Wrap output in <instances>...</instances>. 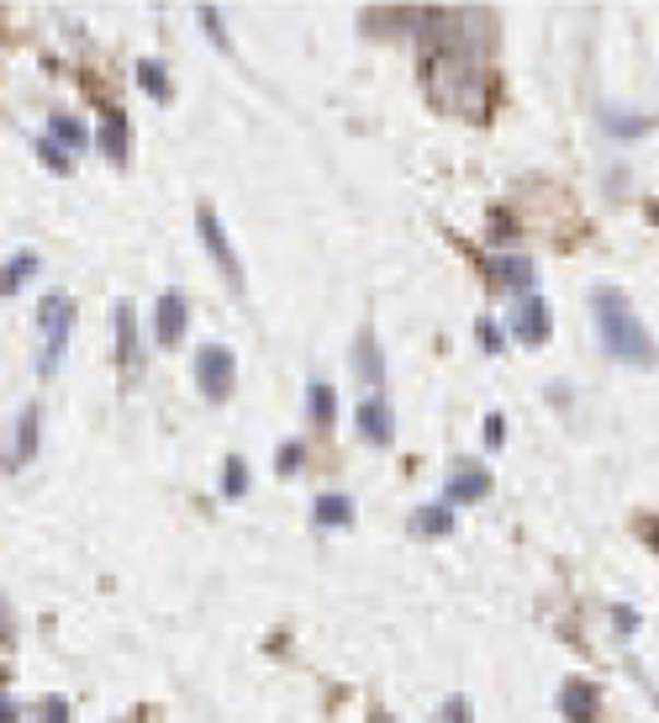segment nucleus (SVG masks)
Returning <instances> with one entry per match:
<instances>
[{
	"label": "nucleus",
	"mask_w": 659,
	"mask_h": 723,
	"mask_svg": "<svg viewBox=\"0 0 659 723\" xmlns=\"http://www.w3.org/2000/svg\"><path fill=\"white\" fill-rule=\"evenodd\" d=\"M597 708H601V697L591 681H565L560 687V713L569 723H597Z\"/></svg>",
	"instance_id": "obj_13"
},
{
	"label": "nucleus",
	"mask_w": 659,
	"mask_h": 723,
	"mask_svg": "<svg viewBox=\"0 0 659 723\" xmlns=\"http://www.w3.org/2000/svg\"><path fill=\"white\" fill-rule=\"evenodd\" d=\"M354 370H360V381L369 386V392L380 396V386H386V360H380V343H375V328H360V338H354Z\"/></svg>",
	"instance_id": "obj_12"
},
{
	"label": "nucleus",
	"mask_w": 659,
	"mask_h": 723,
	"mask_svg": "<svg viewBox=\"0 0 659 723\" xmlns=\"http://www.w3.org/2000/svg\"><path fill=\"white\" fill-rule=\"evenodd\" d=\"M591 323H597V338H601V349H607V360L633 364V370H655L659 364L655 333L644 328V317L633 312V302L617 285H597L591 291Z\"/></svg>",
	"instance_id": "obj_2"
},
{
	"label": "nucleus",
	"mask_w": 659,
	"mask_h": 723,
	"mask_svg": "<svg viewBox=\"0 0 659 723\" xmlns=\"http://www.w3.org/2000/svg\"><path fill=\"white\" fill-rule=\"evenodd\" d=\"M306 418L317 422V428H332L338 422V392H332L328 381H311L306 386Z\"/></svg>",
	"instance_id": "obj_16"
},
{
	"label": "nucleus",
	"mask_w": 659,
	"mask_h": 723,
	"mask_svg": "<svg viewBox=\"0 0 659 723\" xmlns=\"http://www.w3.org/2000/svg\"><path fill=\"white\" fill-rule=\"evenodd\" d=\"M22 719V713H16V702H11V697H0V723H16Z\"/></svg>",
	"instance_id": "obj_32"
},
{
	"label": "nucleus",
	"mask_w": 659,
	"mask_h": 723,
	"mask_svg": "<svg viewBox=\"0 0 659 723\" xmlns=\"http://www.w3.org/2000/svg\"><path fill=\"white\" fill-rule=\"evenodd\" d=\"M95 143L106 149L111 164H127V153H132V121L121 117L117 106H106V112H101V132H95Z\"/></svg>",
	"instance_id": "obj_11"
},
{
	"label": "nucleus",
	"mask_w": 659,
	"mask_h": 723,
	"mask_svg": "<svg viewBox=\"0 0 659 723\" xmlns=\"http://www.w3.org/2000/svg\"><path fill=\"white\" fill-rule=\"evenodd\" d=\"M48 138H54V143H59L63 153H69V149H85V143H91L85 121L69 117V112H48Z\"/></svg>",
	"instance_id": "obj_17"
},
{
	"label": "nucleus",
	"mask_w": 659,
	"mask_h": 723,
	"mask_svg": "<svg viewBox=\"0 0 659 723\" xmlns=\"http://www.w3.org/2000/svg\"><path fill=\"white\" fill-rule=\"evenodd\" d=\"M196 386H201L207 401H233V392H238V354L227 343H207L196 354Z\"/></svg>",
	"instance_id": "obj_4"
},
{
	"label": "nucleus",
	"mask_w": 659,
	"mask_h": 723,
	"mask_svg": "<svg viewBox=\"0 0 659 723\" xmlns=\"http://www.w3.org/2000/svg\"><path fill=\"white\" fill-rule=\"evenodd\" d=\"M412 528H417L422 539H444V534L454 528V508H449V502H438V508H422V513L412 517Z\"/></svg>",
	"instance_id": "obj_20"
},
{
	"label": "nucleus",
	"mask_w": 659,
	"mask_h": 723,
	"mask_svg": "<svg viewBox=\"0 0 659 723\" xmlns=\"http://www.w3.org/2000/svg\"><path fill=\"white\" fill-rule=\"evenodd\" d=\"M37 433H43V407L27 401V407L16 412V444L5 454V470H27L32 459H37Z\"/></svg>",
	"instance_id": "obj_10"
},
{
	"label": "nucleus",
	"mask_w": 659,
	"mask_h": 723,
	"mask_svg": "<svg viewBox=\"0 0 659 723\" xmlns=\"http://www.w3.org/2000/svg\"><path fill=\"white\" fill-rule=\"evenodd\" d=\"M301 465H306V444H296V439H291V444H280V454H274V470H280V476H296Z\"/></svg>",
	"instance_id": "obj_26"
},
{
	"label": "nucleus",
	"mask_w": 659,
	"mask_h": 723,
	"mask_svg": "<svg viewBox=\"0 0 659 723\" xmlns=\"http://www.w3.org/2000/svg\"><path fill=\"white\" fill-rule=\"evenodd\" d=\"M196 233H201V243H207V254L216 259L222 280H227V285L243 296V259H238V248H233V238H227V228H222V217H216L211 201L196 207Z\"/></svg>",
	"instance_id": "obj_5"
},
{
	"label": "nucleus",
	"mask_w": 659,
	"mask_h": 723,
	"mask_svg": "<svg viewBox=\"0 0 659 723\" xmlns=\"http://www.w3.org/2000/svg\"><path fill=\"white\" fill-rule=\"evenodd\" d=\"M354 428H360L364 444H380V450L396 444V412H390L386 396H364L360 412H354Z\"/></svg>",
	"instance_id": "obj_8"
},
{
	"label": "nucleus",
	"mask_w": 659,
	"mask_h": 723,
	"mask_svg": "<svg viewBox=\"0 0 659 723\" xmlns=\"http://www.w3.org/2000/svg\"><path fill=\"white\" fill-rule=\"evenodd\" d=\"M37 270H43V259H37L32 248H16V254L0 265V296H16V291H22Z\"/></svg>",
	"instance_id": "obj_15"
},
{
	"label": "nucleus",
	"mask_w": 659,
	"mask_h": 723,
	"mask_svg": "<svg viewBox=\"0 0 659 723\" xmlns=\"http://www.w3.org/2000/svg\"><path fill=\"white\" fill-rule=\"evenodd\" d=\"M117 360L127 364V370H138V312L127 302L117 306Z\"/></svg>",
	"instance_id": "obj_18"
},
{
	"label": "nucleus",
	"mask_w": 659,
	"mask_h": 723,
	"mask_svg": "<svg viewBox=\"0 0 659 723\" xmlns=\"http://www.w3.org/2000/svg\"><path fill=\"white\" fill-rule=\"evenodd\" d=\"M496 280L517 291V296H533V265L522 259V254H507V259H496Z\"/></svg>",
	"instance_id": "obj_19"
},
{
	"label": "nucleus",
	"mask_w": 659,
	"mask_h": 723,
	"mask_svg": "<svg viewBox=\"0 0 659 723\" xmlns=\"http://www.w3.org/2000/svg\"><path fill=\"white\" fill-rule=\"evenodd\" d=\"M37 159H43V170H54V175H69V170H74V159H69L54 138H43V143H37Z\"/></svg>",
	"instance_id": "obj_25"
},
{
	"label": "nucleus",
	"mask_w": 659,
	"mask_h": 723,
	"mask_svg": "<svg viewBox=\"0 0 659 723\" xmlns=\"http://www.w3.org/2000/svg\"><path fill=\"white\" fill-rule=\"evenodd\" d=\"M138 85H143V91H149L153 101H169V74H164V69H158L153 59L138 63Z\"/></svg>",
	"instance_id": "obj_24"
},
{
	"label": "nucleus",
	"mask_w": 659,
	"mask_h": 723,
	"mask_svg": "<svg viewBox=\"0 0 659 723\" xmlns=\"http://www.w3.org/2000/svg\"><path fill=\"white\" fill-rule=\"evenodd\" d=\"M43 723H74L69 702H63V697H43Z\"/></svg>",
	"instance_id": "obj_28"
},
{
	"label": "nucleus",
	"mask_w": 659,
	"mask_h": 723,
	"mask_svg": "<svg viewBox=\"0 0 659 723\" xmlns=\"http://www.w3.org/2000/svg\"><path fill=\"white\" fill-rule=\"evenodd\" d=\"M485 11H422V85L454 117H485Z\"/></svg>",
	"instance_id": "obj_1"
},
{
	"label": "nucleus",
	"mask_w": 659,
	"mask_h": 723,
	"mask_svg": "<svg viewBox=\"0 0 659 723\" xmlns=\"http://www.w3.org/2000/svg\"><path fill=\"white\" fill-rule=\"evenodd\" d=\"M311 523H317V528H349V523H354V497H349V491H322V497L311 502Z\"/></svg>",
	"instance_id": "obj_14"
},
{
	"label": "nucleus",
	"mask_w": 659,
	"mask_h": 723,
	"mask_svg": "<svg viewBox=\"0 0 659 723\" xmlns=\"http://www.w3.org/2000/svg\"><path fill=\"white\" fill-rule=\"evenodd\" d=\"M480 349H485V354H502V333H496V323H480Z\"/></svg>",
	"instance_id": "obj_29"
},
{
	"label": "nucleus",
	"mask_w": 659,
	"mask_h": 723,
	"mask_svg": "<svg viewBox=\"0 0 659 723\" xmlns=\"http://www.w3.org/2000/svg\"><path fill=\"white\" fill-rule=\"evenodd\" d=\"M502 444H507V418L485 412V450H502Z\"/></svg>",
	"instance_id": "obj_27"
},
{
	"label": "nucleus",
	"mask_w": 659,
	"mask_h": 723,
	"mask_svg": "<svg viewBox=\"0 0 659 723\" xmlns=\"http://www.w3.org/2000/svg\"><path fill=\"white\" fill-rule=\"evenodd\" d=\"M222 497H227V502L248 497V459H243V454H227V465H222Z\"/></svg>",
	"instance_id": "obj_21"
},
{
	"label": "nucleus",
	"mask_w": 659,
	"mask_h": 723,
	"mask_svg": "<svg viewBox=\"0 0 659 723\" xmlns=\"http://www.w3.org/2000/svg\"><path fill=\"white\" fill-rule=\"evenodd\" d=\"M612 623H617V633H633V629H638V613H628V607H612Z\"/></svg>",
	"instance_id": "obj_31"
},
{
	"label": "nucleus",
	"mask_w": 659,
	"mask_h": 723,
	"mask_svg": "<svg viewBox=\"0 0 659 723\" xmlns=\"http://www.w3.org/2000/svg\"><path fill=\"white\" fill-rule=\"evenodd\" d=\"M196 16H201V32H207L211 43H216V48H222V54H227V59H233V54H238V48H233V37H227V22H222V11H216V5H201V11H196Z\"/></svg>",
	"instance_id": "obj_22"
},
{
	"label": "nucleus",
	"mask_w": 659,
	"mask_h": 723,
	"mask_svg": "<svg viewBox=\"0 0 659 723\" xmlns=\"http://www.w3.org/2000/svg\"><path fill=\"white\" fill-rule=\"evenodd\" d=\"M185 323H190V302H185V291H164L158 306H153V338L164 343V349H175L185 338Z\"/></svg>",
	"instance_id": "obj_9"
},
{
	"label": "nucleus",
	"mask_w": 659,
	"mask_h": 723,
	"mask_svg": "<svg viewBox=\"0 0 659 723\" xmlns=\"http://www.w3.org/2000/svg\"><path fill=\"white\" fill-rule=\"evenodd\" d=\"M444 497H449V508H475L491 497V470L475 465V459H464V465H454L449 470V486H444Z\"/></svg>",
	"instance_id": "obj_7"
},
{
	"label": "nucleus",
	"mask_w": 659,
	"mask_h": 723,
	"mask_svg": "<svg viewBox=\"0 0 659 723\" xmlns=\"http://www.w3.org/2000/svg\"><path fill=\"white\" fill-rule=\"evenodd\" d=\"M507 333L522 343V349H543L549 333H554L549 302H543V296H517V302L507 306Z\"/></svg>",
	"instance_id": "obj_6"
},
{
	"label": "nucleus",
	"mask_w": 659,
	"mask_h": 723,
	"mask_svg": "<svg viewBox=\"0 0 659 723\" xmlns=\"http://www.w3.org/2000/svg\"><path fill=\"white\" fill-rule=\"evenodd\" d=\"M601 121H607L617 138H638V132L655 127V117H623V112H612V106H601Z\"/></svg>",
	"instance_id": "obj_23"
},
{
	"label": "nucleus",
	"mask_w": 659,
	"mask_h": 723,
	"mask_svg": "<svg viewBox=\"0 0 659 723\" xmlns=\"http://www.w3.org/2000/svg\"><path fill=\"white\" fill-rule=\"evenodd\" d=\"M444 719H449V723H475V713H470V702L449 697V702H444Z\"/></svg>",
	"instance_id": "obj_30"
},
{
	"label": "nucleus",
	"mask_w": 659,
	"mask_h": 723,
	"mask_svg": "<svg viewBox=\"0 0 659 723\" xmlns=\"http://www.w3.org/2000/svg\"><path fill=\"white\" fill-rule=\"evenodd\" d=\"M74 296L69 291H48L37 306V328H43V354H37V375H59L63 354H69V338H74Z\"/></svg>",
	"instance_id": "obj_3"
}]
</instances>
